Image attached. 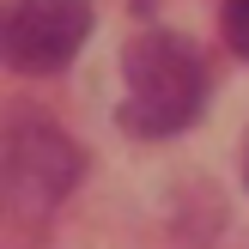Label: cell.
Listing matches in <instances>:
<instances>
[{"label": "cell", "mask_w": 249, "mask_h": 249, "mask_svg": "<svg viewBox=\"0 0 249 249\" xmlns=\"http://www.w3.org/2000/svg\"><path fill=\"white\" fill-rule=\"evenodd\" d=\"M91 36V0H18L6 12V31H0V49H6L12 73H61Z\"/></svg>", "instance_id": "cell-3"}, {"label": "cell", "mask_w": 249, "mask_h": 249, "mask_svg": "<svg viewBox=\"0 0 249 249\" xmlns=\"http://www.w3.org/2000/svg\"><path fill=\"white\" fill-rule=\"evenodd\" d=\"M79 182V152L73 140L43 116H12L6 134V195L18 213H49L67 201V189Z\"/></svg>", "instance_id": "cell-2"}, {"label": "cell", "mask_w": 249, "mask_h": 249, "mask_svg": "<svg viewBox=\"0 0 249 249\" xmlns=\"http://www.w3.org/2000/svg\"><path fill=\"white\" fill-rule=\"evenodd\" d=\"M243 182H249V164H243Z\"/></svg>", "instance_id": "cell-5"}, {"label": "cell", "mask_w": 249, "mask_h": 249, "mask_svg": "<svg viewBox=\"0 0 249 249\" xmlns=\"http://www.w3.org/2000/svg\"><path fill=\"white\" fill-rule=\"evenodd\" d=\"M122 79H128L122 128L140 134V140H170V134L195 128L207 109V61L177 31L134 36L122 49Z\"/></svg>", "instance_id": "cell-1"}, {"label": "cell", "mask_w": 249, "mask_h": 249, "mask_svg": "<svg viewBox=\"0 0 249 249\" xmlns=\"http://www.w3.org/2000/svg\"><path fill=\"white\" fill-rule=\"evenodd\" d=\"M225 43L249 61V0H225Z\"/></svg>", "instance_id": "cell-4"}]
</instances>
